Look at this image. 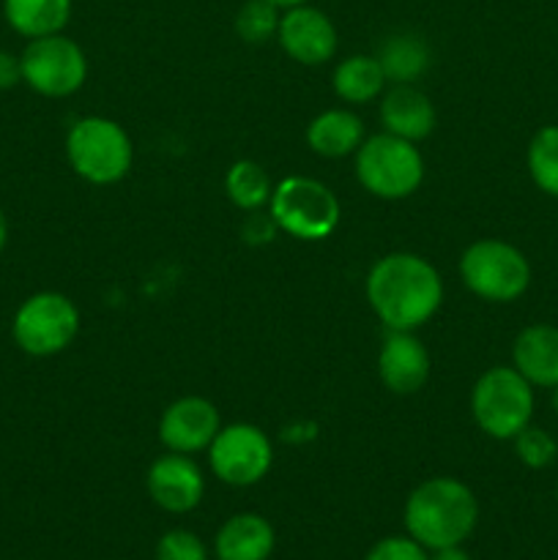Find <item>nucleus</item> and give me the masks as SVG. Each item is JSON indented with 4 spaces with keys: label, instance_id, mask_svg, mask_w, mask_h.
Masks as SVG:
<instances>
[{
    "label": "nucleus",
    "instance_id": "f257e3e1",
    "mask_svg": "<svg viewBox=\"0 0 558 560\" xmlns=\"http://www.w3.org/2000/svg\"><path fill=\"white\" fill-rule=\"evenodd\" d=\"M367 301L388 331H416L443 301V279L430 260L414 252H392L367 273Z\"/></svg>",
    "mask_w": 558,
    "mask_h": 560
},
{
    "label": "nucleus",
    "instance_id": "f03ea898",
    "mask_svg": "<svg viewBox=\"0 0 558 560\" xmlns=\"http://www.w3.org/2000/svg\"><path fill=\"white\" fill-rule=\"evenodd\" d=\"M405 530L427 550L460 547L479 523L474 490L452 476H435L416 487L405 501Z\"/></svg>",
    "mask_w": 558,
    "mask_h": 560
},
{
    "label": "nucleus",
    "instance_id": "7ed1b4c3",
    "mask_svg": "<svg viewBox=\"0 0 558 560\" xmlns=\"http://www.w3.org/2000/svg\"><path fill=\"white\" fill-rule=\"evenodd\" d=\"M66 156L82 180L109 186L129 175L135 148L124 126L102 115H85L66 135Z\"/></svg>",
    "mask_w": 558,
    "mask_h": 560
},
{
    "label": "nucleus",
    "instance_id": "20e7f679",
    "mask_svg": "<svg viewBox=\"0 0 558 560\" xmlns=\"http://www.w3.org/2000/svg\"><path fill=\"white\" fill-rule=\"evenodd\" d=\"M534 386L514 366H490L470 392V413L487 438L512 441L534 419Z\"/></svg>",
    "mask_w": 558,
    "mask_h": 560
},
{
    "label": "nucleus",
    "instance_id": "39448f33",
    "mask_svg": "<svg viewBox=\"0 0 558 560\" xmlns=\"http://www.w3.org/2000/svg\"><path fill=\"white\" fill-rule=\"evenodd\" d=\"M356 178L381 200H405L425 180V159L416 142L388 131L364 137L356 151Z\"/></svg>",
    "mask_w": 558,
    "mask_h": 560
},
{
    "label": "nucleus",
    "instance_id": "423d86ee",
    "mask_svg": "<svg viewBox=\"0 0 558 560\" xmlns=\"http://www.w3.org/2000/svg\"><path fill=\"white\" fill-rule=\"evenodd\" d=\"M277 230L299 241H323L339 228L337 195L323 180L306 178V175H288L279 180L268 200Z\"/></svg>",
    "mask_w": 558,
    "mask_h": 560
},
{
    "label": "nucleus",
    "instance_id": "0eeeda50",
    "mask_svg": "<svg viewBox=\"0 0 558 560\" xmlns=\"http://www.w3.org/2000/svg\"><path fill=\"white\" fill-rule=\"evenodd\" d=\"M465 288L492 304H512L531 288V262L514 244L481 238L460 257Z\"/></svg>",
    "mask_w": 558,
    "mask_h": 560
},
{
    "label": "nucleus",
    "instance_id": "6e6552de",
    "mask_svg": "<svg viewBox=\"0 0 558 560\" xmlns=\"http://www.w3.org/2000/svg\"><path fill=\"white\" fill-rule=\"evenodd\" d=\"M80 334V310L74 301L55 290L33 293L20 304L11 320V337L16 348L36 359L60 353Z\"/></svg>",
    "mask_w": 558,
    "mask_h": 560
},
{
    "label": "nucleus",
    "instance_id": "1a4fd4ad",
    "mask_svg": "<svg viewBox=\"0 0 558 560\" xmlns=\"http://www.w3.org/2000/svg\"><path fill=\"white\" fill-rule=\"evenodd\" d=\"M22 82L38 96L63 98L80 91L88 80V58L74 38L63 33L31 38L20 55Z\"/></svg>",
    "mask_w": 558,
    "mask_h": 560
},
{
    "label": "nucleus",
    "instance_id": "9d476101",
    "mask_svg": "<svg viewBox=\"0 0 558 560\" xmlns=\"http://www.w3.org/2000/svg\"><path fill=\"white\" fill-rule=\"evenodd\" d=\"M213 476L230 487H252L266 479L274 465V446L255 424H228L208 446Z\"/></svg>",
    "mask_w": 558,
    "mask_h": 560
},
{
    "label": "nucleus",
    "instance_id": "9b49d317",
    "mask_svg": "<svg viewBox=\"0 0 558 560\" xmlns=\"http://www.w3.org/2000/svg\"><path fill=\"white\" fill-rule=\"evenodd\" d=\"M146 487L151 501L162 512L170 514L191 512V509L200 506L202 495H206L202 470L197 468V463L189 454L178 452H170L164 457L153 459L146 476Z\"/></svg>",
    "mask_w": 558,
    "mask_h": 560
},
{
    "label": "nucleus",
    "instance_id": "f8f14e48",
    "mask_svg": "<svg viewBox=\"0 0 558 560\" xmlns=\"http://www.w3.org/2000/svg\"><path fill=\"white\" fill-rule=\"evenodd\" d=\"M222 430L217 405L206 397H181L159 419V441L167 452L197 454L208 452L217 432Z\"/></svg>",
    "mask_w": 558,
    "mask_h": 560
},
{
    "label": "nucleus",
    "instance_id": "ddd939ff",
    "mask_svg": "<svg viewBox=\"0 0 558 560\" xmlns=\"http://www.w3.org/2000/svg\"><path fill=\"white\" fill-rule=\"evenodd\" d=\"M277 36L284 52L301 66H321L337 52V27L315 5L284 9Z\"/></svg>",
    "mask_w": 558,
    "mask_h": 560
},
{
    "label": "nucleus",
    "instance_id": "4468645a",
    "mask_svg": "<svg viewBox=\"0 0 558 560\" xmlns=\"http://www.w3.org/2000/svg\"><path fill=\"white\" fill-rule=\"evenodd\" d=\"M430 353L414 331H388L377 353V375L392 394H416L430 381Z\"/></svg>",
    "mask_w": 558,
    "mask_h": 560
},
{
    "label": "nucleus",
    "instance_id": "2eb2a0df",
    "mask_svg": "<svg viewBox=\"0 0 558 560\" xmlns=\"http://www.w3.org/2000/svg\"><path fill=\"white\" fill-rule=\"evenodd\" d=\"M512 366L534 388L558 386V328L550 323L525 326L514 337Z\"/></svg>",
    "mask_w": 558,
    "mask_h": 560
},
{
    "label": "nucleus",
    "instance_id": "dca6fc26",
    "mask_svg": "<svg viewBox=\"0 0 558 560\" xmlns=\"http://www.w3.org/2000/svg\"><path fill=\"white\" fill-rule=\"evenodd\" d=\"M381 124L403 140H427L435 129V107L430 96L414 85H392L381 96Z\"/></svg>",
    "mask_w": 558,
    "mask_h": 560
},
{
    "label": "nucleus",
    "instance_id": "f3484780",
    "mask_svg": "<svg viewBox=\"0 0 558 560\" xmlns=\"http://www.w3.org/2000/svg\"><path fill=\"white\" fill-rule=\"evenodd\" d=\"M277 547L274 525L260 514H235L219 528L213 552L219 560H268Z\"/></svg>",
    "mask_w": 558,
    "mask_h": 560
},
{
    "label": "nucleus",
    "instance_id": "a211bd4d",
    "mask_svg": "<svg viewBox=\"0 0 558 560\" xmlns=\"http://www.w3.org/2000/svg\"><path fill=\"white\" fill-rule=\"evenodd\" d=\"M306 142L317 156H350L364 142V124L350 109H326L306 126Z\"/></svg>",
    "mask_w": 558,
    "mask_h": 560
},
{
    "label": "nucleus",
    "instance_id": "6ab92c4d",
    "mask_svg": "<svg viewBox=\"0 0 558 560\" xmlns=\"http://www.w3.org/2000/svg\"><path fill=\"white\" fill-rule=\"evenodd\" d=\"M377 63H381L386 82L394 85H414L425 71L430 69L432 55L430 47L421 36L416 33H394L377 49Z\"/></svg>",
    "mask_w": 558,
    "mask_h": 560
},
{
    "label": "nucleus",
    "instance_id": "aec40b11",
    "mask_svg": "<svg viewBox=\"0 0 558 560\" xmlns=\"http://www.w3.org/2000/svg\"><path fill=\"white\" fill-rule=\"evenodd\" d=\"M3 16L20 36H53L69 25L71 0H3Z\"/></svg>",
    "mask_w": 558,
    "mask_h": 560
},
{
    "label": "nucleus",
    "instance_id": "412c9836",
    "mask_svg": "<svg viewBox=\"0 0 558 560\" xmlns=\"http://www.w3.org/2000/svg\"><path fill=\"white\" fill-rule=\"evenodd\" d=\"M334 93L348 104H367L386 88V74L372 55H350L334 69Z\"/></svg>",
    "mask_w": 558,
    "mask_h": 560
},
{
    "label": "nucleus",
    "instance_id": "4be33fe9",
    "mask_svg": "<svg viewBox=\"0 0 558 560\" xmlns=\"http://www.w3.org/2000/svg\"><path fill=\"white\" fill-rule=\"evenodd\" d=\"M224 191H228V200L235 208H241V211H257V208H263L271 200L274 186L260 164L252 162V159H241L224 175Z\"/></svg>",
    "mask_w": 558,
    "mask_h": 560
},
{
    "label": "nucleus",
    "instance_id": "5701e85b",
    "mask_svg": "<svg viewBox=\"0 0 558 560\" xmlns=\"http://www.w3.org/2000/svg\"><path fill=\"white\" fill-rule=\"evenodd\" d=\"M525 162L536 189L558 200V126H542L531 137Z\"/></svg>",
    "mask_w": 558,
    "mask_h": 560
},
{
    "label": "nucleus",
    "instance_id": "b1692460",
    "mask_svg": "<svg viewBox=\"0 0 558 560\" xmlns=\"http://www.w3.org/2000/svg\"><path fill=\"white\" fill-rule=\"evenodd\" d=\"M279 5L271 0H246L235 14V33L246 44H266L279 31Z\"/></svg>",
    "mask_w": 558,
    "mask_h": 560
},
{
    "label": "nucleus",
    "instance_id": "393cba45",
    "mask_svg": "<svg viewBox=\"0 0 558 560\" xmlns=\"http://www.w3.org/2000/svg\"><path fill=\"white\" fill-rule=\"evenodd\" d=\"M512 443L520 463L531 470H545L558 459V441L550 432L536 424H528L525 430H520L512 438Z\"/></svg>",
    "mask_w": 558,
    "mask_h": 560
},
{
    "label": "nucleus",
    "instance_id": "a878e982",
    "mask_svg": "<svg viewBox=\"0 0 558 560\" xmlns=\"http://www.w3.org/2000/svg\"><path fill=\"white\" fill-rule=\"evenodd\" d=\"M156 560H208V547L191 530L175 528L159 539Z\"/></svg>",
    "mask_w": 558,
    "mask_h": 560
},
{
    "label": "nucleus",
    "instance_id": "bb28decb",
    "mask_svg": "<svg viewBox=\"0 0 558 560\" xmlns=\"http://www.w3.org/2000/svg\"><path fill=\"white\" fill-rule=\"evenodd\" d=\"M364 560H430V550L410 536H386L372 545Z\"/></svg>",
    "mask_w": 558,
    "mask_h": 560
},
{
    "label": "nucleus",
    "instance_id": "cd10ccee",
    "mask_svg": "<svg viewBox=\"0 0 558 560\" xmlns=\"http://www.w3.org/2000/svg\"><path fill=\"white\" fill-rule=\"evenodd\" d=\"M274 233H277V224H274L271 213H249V219L244 224L246 241H252V244H266V241H271Z\"/></svg>",
    "mask_w": 558,
    "mask_h": 560
},
{
    "label": "nucleus",
    "instance_id": "c85d7f7f",
    "mask_svg": "<svg viewBox=\"0 0 558 560\" xmlns=\"http://www.w3.org/2000/svg\"><path fill=\"white\" fill-rule=\"evenodd\" d=\"M22 82V63L20 55H11L0 49V91H11Z\"/></svg>",
    "mask_w": 558,
    "mask_h": 560
},
{
    "label": "nucleus",
    "instance_id": "c756f323",
    "mask_svg": "<svg viewBox=\"0 0 558 560\" xmlns=\"http://www.w3.org/2000/svg\"><path fill=\"white\" fill-rule=\"evenodd\" d=\"M430 560H470L463 547H443V550H432Z\"/></svg>",
    "mask_w": 558,
    "mask_h": 560
},
{
    "label": "nucleus",
    "instance_id": "7c9ffc66",
    "mask_svg": "<svg viewBox=\"0 0 558 560\" xmlns=\"http://www.w3.org/2000/svg\"><path fill=\"white\" fill-rule=\"evenodd\" d=\"M5 244H9V219H5L3 208H0V255H3Z\"/></svg>",
    "mask_w": 558,
    "mask_h": 560
},
{
    "label": "nucleus",
    "instance_id": "2f4dec72",
    "mask_svg": "<svg viewBox=\"0 0 558 560\" xmlns=\"http://www.w3.org/2000/svg\"><path fill=\"white\" fill-rule=\"evenodd\" d=\"M271 3H277L279 9H293V5L306 3V0H271Z\"/></svg>",
    "mask_w": 558,
    "mask_h": 560
},
{
    "label": "nucleus",
    "instance_id": "473e14b6",
    "mask_svg": "<svg viewBox=\"0 0 558 560\" xmlns=\"http://www.w3.org/2000/svg\"><path fill=\"white\" fill-rule=\"evenodd\" d=\"M550 392H553V397H550V405H553V410H556V416H558V386H553Z\"/></svg>",
    "mask_w": 558,
    "mask_h": 560
},
{
    "label": "nucleus",
    "instance_id": "72a5a7b5",
    "mask_svg": "<svg viewBox=\"0 0 558 560\" xmlns=\"http://www.w3.org/2000/svg\"><path fill=\"white\" fill-rule=\"evenodd\" d=\"M556 498H558V487H556Z\"/></svg>",
    "mask_w": 558,
    "mask_h": 560
}]
</instances>
